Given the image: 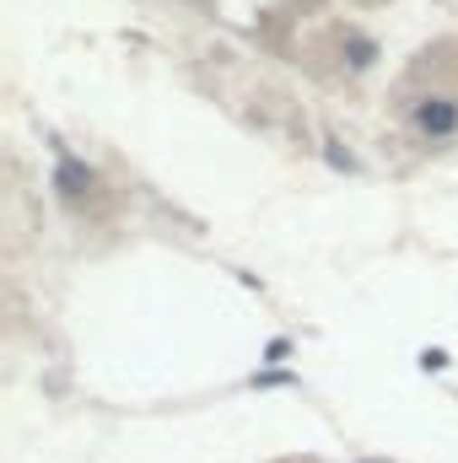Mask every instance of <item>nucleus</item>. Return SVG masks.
<instances>
[{
    "label": "nucleus",
    "mask_w": 458,
    "mask_h": 463,
    "mask_svg": "<svg viewBox=\"0 0 458 463\" xmlns=\"http://www.w3.org/2000/svg\"><path fill=\"white\" fill-rule=\"evenodd\" d=\"M421 124H426V129H453L458 114L448 109V103H437V109H421Z\"/></svg>",
    "instance_id": "f257e3e1"
}]
</instances>
